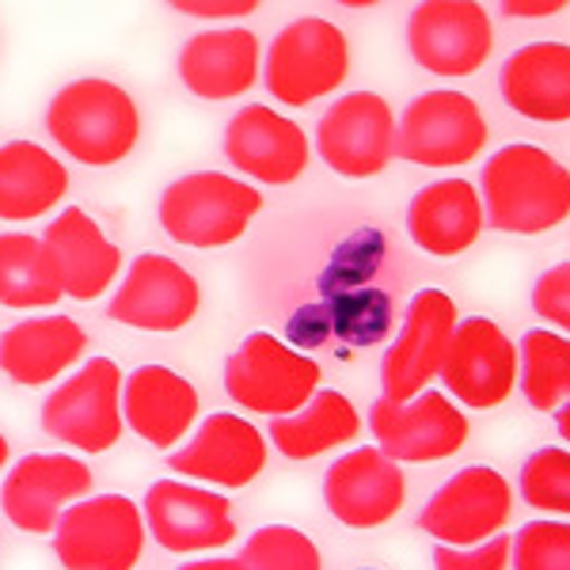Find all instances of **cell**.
Returning <instances> with one entry per match:
<instances>
[{
    "instance_id": "obj_1",
    "label": "cell",
    "mask_w": 570,
    "mask_h": 570,
    "mask_svg": "<svg viewBox=\"0 0 570 570\" xmlns=\"http://www.w3.org/2000/svg\"><path fill=\"white\" fill-rule=\"evenodd\" d=\"M46 134L85 168H110L141 145V110L115 80L80 77L50 99Z\"/></svg>"
},
{
    "instance_id": "obj_2",
    "label": "cell",
    "mask_w": 570,
    "mask_h": 570,
    "mask_svg": "<svg viewBox=\"0 0 570 570\" xmlns=\"http://www.w3.org/2000/svg\"><path fill=\"white\" fill-rule=\"evenodd\" d=\"M480 202L499 233H548L570 217V171L537 145H505L483 164Z\"/></svg>"
},
{
    "instance_id": "obj_3",
    "label": "cell",
    "mask_w": 570,
    "mask_h": 570,
    "mask_svg": "<svg viewBox=\"0 0 570 570\" xmlns=\"http://www.w3.org/2000/svg\"><path fill=\"white\" fill-rule=\"evenodd\" d=\"M263 209L259 187L220 176V171H190L164 187L160 225L183 247H228L247 233Z\"/></svg>"
},
{
    "instance_id": "obj_4",
    "label": "cell",
    "mask_w": 570,
    "mask_h": 570,
    "mask_svg": "<svg viewBox=\"0 0 570 570\" xmlns=\"http://www.w3.org/2000/svg\"><path fill=\"white\" fill-rule=\"evenodd\" d=\"M351 42L335 23L305 16L274 35L266 50V91L285 107H308L346 85Z\"/></svg>"
},
{
    "instance_id": "obj_5",
    "label": "cell",
    "mask_w": 570,
    "mask_h": 570,
    "mask_svg": "<svg viewBox=\"0 0 570 570\" xmlns=\"http://www.w3.org/2000/svg\"><path fill=\"white\" fill-rule=\"evenodd\" d=\"M141 505L126 494H88L61 513L53 556L66 570H134L145 551Z\"/></svg>"
},
{
    "instance_id": "obj_6",
    "label": "cell",
    "mask_w": 570,
    "mask_h": 570,
    "mask_svg": "<svg viewBox=\"0 0 570 570\" xmlns=\"http://www.w3.org/2000/svg\"><path fill=\"white\" fill-rule=\"evenodd\" d=\"M122 370L110 357H91L66 376L42 403V434L80 453H107L118 445L122 422Z\"/></svg>"
},
{
    "instance_id": "obj_7",
    "label": "cell",
    "mask_w": 570,
    "mask_h": 570,
    "mask_svg": "<svg viewBox=\"0 0 570 570\" xmlns=\"http://www.w3.org/2000/svg\"><path fill=\"white\" fill-rule=\"evenodd\" d=\"M487 118L464 91L434 88L403 107L395 122V156L419 168H464L487 145Z\"/></svg>"
},
{
    "instance_id": "obj_8",
    "label": "cell",
    "mask_w": 570,
    "mask_h": 570,
    "mask_svg": "<svg viewBox=\"0 0 570 570\" xmlns=\"http://www.w3.org/2000/svg\"><path fill=\"white\" fill-rule=\"evenodd\" d=\"M225 392L252 415L285 419L320 392V365L266 331H255L225 362Z\"/></svg>"
},
{
    "instance_id": "obj_9",
    "label": "cell",
    "mask_w": 570,
    "mask_h": 570,
    "mask_svg": "<svg viewBox=\"0 0 570 570\" xmlns=\"http://www.w3.org/2000/svg\"><path fill=\"white\" fill-rule=\"evenodd\" d=\"M513 518V487L502 472L472 464L456 472L419 513V529L445 548H475L499 537Z\"/></svg>"
},
{
    "instance_id": "obj_10",
    "label": "cell",
    "mask_w": 570,
    "mask_h": 570,
    "mask_svg": "<svg viewBox=\"0 0 570 570\" xmlns=\"http://www.w3.org/2000/svg\"><path fill=\"white\" fill-rule=\"evenodd\" d=\"M316 149L343 179H373L395 160V115L376 91L335 99L316 126Z\"/></svg>"
},
{
    "instance_id": "obj_11",
    "label": "cell",
    "mask_w": 570,
    "mask_h": 570,
    "mask_svg": "<svg viewBox=\"0 0 570 570\" xmlns=\"http://www.w3.org/2000/svg\"><path fill=\"white\" fill-rule=\"evenodd\" d=\"M411 58L434 77H472L494 50V27L472 0H426L407 16Z\"/></svg>"
},
{
    "instance_id": "obj_12",
    "label": "cell",
    "mask_w": 570,
    "mask_h": 570,
    "mask_svg": "<svg viewBox=\"0 0 570 570\" xmlns=\"http://www.w3.org/2000/svg\"><path fill=\"white\" fill-rule=\"evenodd\" d=\"M91 468L72 453H27L12 464L0 505L4 518L31 537H53L61 513L91 494Z\"/></svg>"
},
{
    "instance_id": "obj_13",
    "label": "cell",
    "mask_w": 570,
    "mask_h": 570,
    "mask_svg": "<svg viewBox=\"0 0 570 570\" xmlns=\"http://www.w3.org/2000/svg\"><path fill=\"white\" fill-rule=\"evenodd\" d=\"M456 320L461 316H456V305L445 289L415 293V301L407 308V324H403L400 338L392 343V351L384 354L381 365L384 400L407 403L438 381L449 343H453Z\"/></svg>"
},
{
    "instance_id": "obj_14",
    "label": "cell",
    "mask_w": 570,
    "mask_h": 570,
    "mask_svg": "<svg viewBox=\"0 0 570 570\" xmlns=\"http://www.w3.org/2000/svg\"><path fill=\"white\" fill-rule=\"evenodd\" d=\"M370 430L384 456L395 464H434L461 453L468 441V419L438 389L419 392L407 403L376 400Z\"/></svg>"
},
{
    "instance_id": "obj_15",
    "label": "cell",
    "mask_w": 570,
    "mask_h": 570,
    "mask_svg": "<svg viewBox=\"0 0 570 570\" xmlns=\"http://www.w3.org/2000/svg\"><path fill=\"white\" fill-rule=\"evenodd\" d=\"M202 308V285L195 274L171 255L145 252L126 271L118 293L110 297V320L137 331H183Z\"/></svg>"
},
{
    "instance_id": "obj_16",
    "label": "cell",
    "mask_w": 570,
    "mask_h": 570,
    "mask_svg": "<svg viewBox=\"0 0 570 570\" xmlns=\"http://www.w3.org/2000/svg\"><path fill=\"white\" fill-rule=\"evenodd\" d=\"M441 381L449 395L475 411H491L518 389V346L505 331L487 316L456 320Z\"/></svg>"
},
{
    "instance_id": "obj_17",
    "label": "cell",
    "mask_w": 570,
    "mask_h": 570,
    "mask_svg": "<svg viewBox=\"0 0 570 570\" xmlns=\"http://www.w3.org/2000/svg\"><path fill=\"white\" fill-rule=\"evenodd\" d=\"M145 532L164 551L176 556H195V551H214L236 540V513L225 494H214L206 487L160 480L145 494Z\"/></svg>"
},
{
    "instance_id": "obj_18",
    "label": "cell",
    "mask_w": 570,
    "mask_h": 570,
    "mask_svg": "<svg viewBox=\"0 0 570 570\" xmlns=\"http://www.w3.org/2000/svg\"><path fill=\"white\" fill-rule=\"evenodd\" d=\"M225 156L240 176L259 179L263 187L297 183L308 168V137L293 118L252 104L236 110L225 126Z\"/></svg>"
},
{
    "instance_id": "obj_19",
    "label": "cell",
    "mask_w": 570,
    "mask_h": 570,
    "mask_svg": "<svg viewBox=\"0 0 570 570\" xmlns=\"http://www.w3.org/2000/svg\"><path fill=\"white\" fill-rule=\"evenodd\" d=\"M407 480L381 449H354L327 468L324 502L335 521L351 529H381L403 510Z\"/></svg>"
},
{
    "instance_id": "obj_20",
    "label": "cell",
    "mask_w": 570,
    "mask_h": 570,
    "mask_svg": "<svg viewBox=\"0 0 570 570\" xmlns=\"http://www.w3.org/2000/svg\"><path fill=\"white\" fill-rule=\"evenodd\" d=\"M168 464L187 480L240 491L252 480H259L266 468V441L247 419L233 415V411H217L202 422V430L187 445L168 456Z\"/></svg>"
},
{
    "instance_id": "obj_21",
    "label": "cell",
    "mask_w": 570,
    "mask_h": 570,
    "mask_svg": "<svg viewBox=\"0 0 570 570\" xmlns=\"http://www.w3.org/2000/svg\"><path fill=\"white\" fill-rule=\"evenodd\" d=\"M46 252L53 255L58 278L66 297L72 301H96L110 289V282L122 274V247H118L96 217L80 206L61 209L42 233Z\"/></svg>"
},
{
    "instance_id": "obj_22",
    "label": "cell",
    "mask_w": 570,
    "mask_h": 570,
    "mask_svg": "<svg viewBox=\"0 0 570 570\" xmlns=\"http://www.w3.org/2000/svg\"><path fill=\"white\" fill-rule=\"evenodd\" d=\"M179 80L190 96L220 104L236 99L259 80V39L247 27L198 31L179 50Z\"/></svg>"
},
{
    "instance_id": "obj_23",
    "label": "cell",
    "mask_w": 570,
    "mask_h": 570,
    "mask_svg": "<svg viewBox=\"0 0 570 570\" xmlns=\"http://www.w3.org/2000/svg\"><path fill=\"white\" fill-rule=\"evenodd\" d=\"M198 392L187 376L141 365L122 381V422L156 449H176L198 419Z\"/></svg>"
},
{
    "instance_id": "obj_24",
    "label": "cell",
    "mask_w": 570,
    "mask_h": 570,
    "mask_svg": "<svg viewBox=\"0 0 570 570\" xmlns=\"http://www.w3.org/2000/svg\"><path fill=\"white\" fill-rule=\"evenodd\" d=\"M88 331L72 316H31L0 335V373L20 389H42L85 357Z\"/></svg>"
},
{
    "instance_id": "obj_25",
    "label": "cell",
    "mask_w": 570,
    "mask_h": 570,
    "mask_svg": "<svg viewBox=\"0 0 570 570\" xmlns=\"http://www.w3.org/2000/svg\"><path fill=\"white\" fill-rule=\"evenodd\" d=\"M502 99L510 110L532 122H567L570 118V46L529 42L502 66Z\"/></svg>"
},
{
    "instance_id": "obj_26",
    "label": "cell",
    "mask_w": 570,
    "mask_h": 570,
    "mask_svg": "<svg viewBox=\"0 0 570 570\" xmlns=\"http://www.w3.org/2000/svg\"><path fill=\"white\" fill-rule=\"evenodd\" d=\"M407 233L422 252L453 259L483 233V202L468 179L426 183L407 206Z\"/></svg>"
},
{
    "instance_id": "obj_27",
    "label": "cell",
    "mask_w": 570,
    "mask_h": 570,
    "mask_svg": "<svg viewBox=\"0 0 570 570\" xmlns=\"http://www.w3.org/2000/svg\"><path fill=\"white\" fill-rule=\"evenodd\" d=\"M69 195V171L46 145H0V220L46 217Z\"/></svg>"
},
{
    "instance_id": "obj_28",
    "label": "cell",
    "mask_w": 570,
    "mask_h": 570,
    "mask_svg": "<svg viewBox=\"0 0 570 570\" xmlns=\"http://www.w3.org/2000/svg\"><path fill=\"white\" fill-rule=\"evenodd\" d=\"M362 434V415L335 389H320L301 411L271 422V441L289 461H312L331 449H343Z\"/></svg>"
},
{
    "instance_id": "obj_29",
    "label": "cell",
    "mask_w": 570,
    "mask_h": 570,
    "mask_svg": "<svg viewBox=\"0 0 570 570\" xmlns=\"http://www.w3.org/2000/svg\"><path fill=\"white\" fill-rule=\"evenodd\" d=\"M66 297L53 255L42 236L0 233V305L4 308H50Z\"/></svg>"
},
{
    "instance_id": "obj_30",
    "label": "cell",
    "mask_w": 570,
    "mask_h": 570,
    "mask_svg": "<svg viewBox=\"0 0 570 570\" xmlns=\"http://www.w3.org/2000/svg\"><path fill=\"white\" fill-rule=\"evenodd\" d=\"M518 376L529 407L556 411L570 403V335L532 327L518 346Z\"/></svg>"
},
{
    "instance_id": "obj_31",
    "label": "cell",
    "mask_w": 570,
    "mask_h": 570,
    "mask_svg": "<svg viewBox=\"0 0 570 570\" xmlns=\"http://www.w3.org/2000/svg\"><path fill=\"white\" fill-rule=\"evenodd\" d=\"M244 570H324V556L301 529L266 525L240 551Z\"/></svg>"
},
{
    "instance_id": "obj_32",
    "label": "cell",
    "mask_w": 570,
    "mask_h": 570,
    "mask_svg": "<svg viewBox=\"0 0 570 570\" xmlns=\"http://www.w3.org/2000/svg\"><path fill=\"white\" fill-rule=\"evenodd\" d=\"M521 499L532 510H548L570 521V453L567 449H537L521 464Z\"/></svg>"
},
{
    "instance_id": "obj_33",
    "label": "cell",
    "mask_w": 570,
    "mask_h": 570,
    "mask_svg": "<svg viewBox=\"0 0 570 570\" xmlns=\"http://www.w3.org/2000/svg\"><path fill=\"white\" fill-rule=\"evenodd\" d=\"M513 570H570V521H529L510 537Z\"/></svg>"
},
{
    "instance_id": "obj_34",
    "label": "cell",
    "mask_w": 570,
    "mask_h": 570,
    "mask_svg": "<svg viewBox=\"0 0 570 570\" xmlns=\"http://www.w3.org/2000/svg\"><path fill=\"white\" fill-rule=\"evenodd\" d=\"M532 308L544 324L559 327V335H570V263L548 266L532 285Z\"/></svg>"
},
{
    "instance_id": "obj_35",
    "label": "cell",
    "mask_w": 570,
    "mask_h": 570,
    "mask_svg": "<svg viewBox=\"0 0 570 570\" xmlns=\"http://www.w3.org/2000/svg\"><path fill=\"white\" fill-rule=\"evenodd\" d=\"M434 567L438 570H510V537L483 540L475 548H445L434 544Z\"/></svg>"
},
{
    "instance_id": "obj_36",
    "label": "cell",
    "mask_w": 570,
    "mask_h": 570,
    "mask_svg": "<svg viewBox=\"0 0 570 570\" xmlns=\"http://www.w3.org/2000/svg\"><path fill=\"white\" fill-rule=\"evenodd\" d=\"M259 8V0H176L171 12L190 16V20H240Z\"/></svg>"
},
{
    "instance_id": "obj_37",
    "label": "cell",
    "mask_w": 570,
    "mask_h": 570,
    "mask_svg": "<svg viewBox=\"0 0 570 570\" xmlns=\"http://www.w3.org/2000/svg\"><path fill=\"white\" fill-rule=\"evenodd\" d=\"M563 8V0H502V12L518 16V20H540V16H556Z\"/></svg>"
},
{
    "instance_id": "obj_38",
    "label": "cell",
    "mask_w": 570,
    "mask_h": 570,
    "mask_svg": "<svg viewBox=\"0 0 570 570\" xmlns=\"http://www.w3.org/2000/svg\"><path fill=\"white\" fill-rule=\"evenodd\" d=\"M179 570H244L240 559H198V563H183Z\"/></svg>"
},
{
    "instance_id": "obj_39",
    "label": "cell",
    "mask_w": 570,
    "mask_h": 570,
    "mask_svg": "<svg viewBox=\"0 0 570 570\" xmlns=\"http://www.w3.org/2000/svg\"><path fill=\"white\" fill-rule=\"evenodd\" d=\"M556 415V426H559V434L563 438H570V403H563V407H556L551 411Z\"/></svg>"
},
{
    "instance_id": "obj_40",
    "label": "cell",
    "mask_w": 570,
    "mask_h": 570,
    "mask_svg": "<svg viewBox=\"0 0 570 570\" xmlns=\"http://www.w3.org/2000/svg\"><path fill=\"white\" fill-rule=\"evenodd\" d=\"M8 456H12V445H8V438L0 434V472L8 468Z\"/></svg>"
},
{
    "instance_id": "obj_41",
    "label": "cell",
    "mask_w": 570,
    "mask_h": 570,
    "mask_svg": "<svg viewBox=\"0 0 570 570\" xmlns=\"http://www.w3.org/2000/svg\"><path fill=\"white\" fill-rule=\"evenodd\" d=\"M362 570H376V567H362Z\"/></svg>"
}]
</instances>
